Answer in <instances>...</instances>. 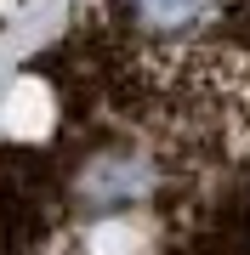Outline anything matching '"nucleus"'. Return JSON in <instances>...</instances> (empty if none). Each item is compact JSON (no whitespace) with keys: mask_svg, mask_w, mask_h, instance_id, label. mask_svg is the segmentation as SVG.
I'll use <instances>...</instances> for the list:
<instances>
[{"mask_svg":"<svg viewBox=\"0 0 250 255\" xmlns=\"http://www.w3.org/2000/svg\"><path fill=\"white\" fill-rule=\"evenodd\" d=\"M239 0H108L114 34L137 51H194L205 34H222Z\"/></svg>","mask_w":250,"mask_h":255,"instance_id":"nucleus-1","label":"nucleus"}]
</instances>
